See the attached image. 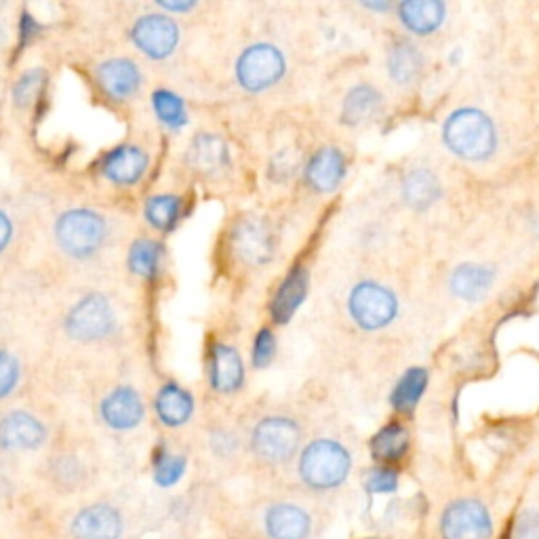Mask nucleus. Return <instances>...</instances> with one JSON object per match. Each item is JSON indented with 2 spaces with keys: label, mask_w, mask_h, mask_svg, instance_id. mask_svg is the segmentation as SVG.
<instances>
[{
  "label": "nucleus",
  "mask_w": 539,
  "mask_h": 539,
  "mask_svg": "<svg viewBox=\"0 0 539 539\" xmlns=\"http://www.w3.org/2000/svg\"><path fill=\"white\" fill-rule=\"evenodd\" d=\"M156 415L169 428L184 426L194 413V398L177 384H167L156 394Z\"/></svg>",
  "instance_id": "obj_19"
},
{
  "label": "nucleus",
  "mask_w": 539,
  "mask_h": 539,
  "mask_svg": "<svg viewBox=\"0 0 539 539\" xmlns=\"http://www.w3.org/2000/svg\"><path fill=\"white\" fill-rule=\"evenodd\" d=\"M493 283V274L485 266H474L466 264L459 266L453 276H451V289L455 295L462 299H468V302H474V299L483 297Z\"/></svg>",
  "instance_id": "obj_24"
},
{
  "label": "nucleus",
  "mask_w": 539,
  "mask_h": 539,
  "mask_svg": "<svg viewBox=\"0 0 539 539\" xmlns=\"http://www.w3.org/2000/svg\"><path fill=\"white\" fill-rule=\"evenodd\" d=\"M302 441V430L289 417H266L253 430L251 445L259 459L268 464H283L291 459Z\"/></svg>",
  "instance_id": "obj_4"
},
{
  "label": "nucleus",
  "mask_w": 539,
  "mask_h": 539,
  "mask_svg": "<svg viewBox=\"0 0 539 539\" xmlns=\"http://www.w3.org/2000/svg\"><path fill=\"white\" fill-rule=\"evenodd\" d=\"M158 5H161L167 11H173V13H184V11H190V9L196 7L194 0H177V3H175V0H161Z\"/></svg>",
  "instance_id": "obj_39"
},
{
  "label": "nucleus",
  "mask_w": 539,
  "mask_h": 539,
  "mask_svg": "<svg viewBox=\"0 0 539 539\" xmlns=\"http://www.w3.org/2000/svg\"><path fill=\"white\" fill-rule=\"evenodd\" d=\"M97 83L114 99H129L142 85V72L127 57H114L97 68Z\"/></svg>",
  "instance_id": "obj_14"
},
{
  "label": "nucleus",
  "mask_w": 539,
  "mask_h": 539,
  "mask_svg": "<svg viewBox=\"0 0 539 539\" xmlns=\"http://www.w3.org/2000/svg\"><path fill=\"white\" fill-rule=\"evenodd\" d=\"M45 87V72L41 68H32L28 72H24L22 76H19V81L15 83L13 87V99L17 106H30L34 99L41 95Z\"/></svg>",
  "instance_id": "obj_32"
},
{
  "label": "nucleus",
  "mask_w": 539,
  "mask_h": 539,
  "mask_svg": "<svg viewBox=\"0 0 539 539\" xmlns=\"http://www.w3.org/2000/svg\"><path fill=\"white\" fill-rule=\"evenodd\" d=\"M350 314L363 329H382L396 314V299L382 285L361 283L350 293Z\"/></svg>",
  "instance_id": "obj_7"
},
{
  "label": "nucleus",
  "mask_w": 539,
  "mask_h": 539,
  "mask_svg": "<svg viewBox=\"0 0 539 539\" xmlns=\"http://www.w3.org/2000/svg\"><path fill=\"white\" fill-rule=\"evenodd\" d=\"M148 156L137 146H121L112 150L104 161V175L118 186H133L144 177Z\"/></svg>",
  "instance_id": "obj_17"
},
{
  "label": "nucleus",
  "mask_w": 539,
  "mask_h": 539,
  "mask_svg": "<svg viewBox=\"0 0 539 539\" xmlns=\"http://www.w3.org/2000/svg\"><path fill=\"white\" fill-rule=\"evenodd\" d=\"M346 173V161L339 150L323 148L318 150L306 167V182L316 192H331L339 186Z\"/></svg>",
  "instance_id": "obj_18"
},
{
  "label": "nucleus",
  "mask_w": 539,
  "mask_h": 539,
  "mask_svg": "<svg viewBox=\"0 0 539 539\" xmlns=\"http://www.w3.org/2000/svg\"><path fill=\"white\" fill-rule=\"evenodd\" d=\"M184 472H186V459L184 457L171 455V453H161V457L156 459L154 478H156L158 485L171 487L184 476Z\"/></svg>",
  "instance_id": "obj_33"
},
{
  "label": "nucleus",
  "mask_w": 539,
  "mask_h": 539,
  "mask_svg": "<svg viewBox=\"0 0 539 539\" xmlns=\"http://www.w3.org/2000/svg\"><path fill=\"white\" fill-rule=\"evenodd\" d=\"M308 293V274L306 270L297 268L293 270L283 285L278 287L274 299H272V316L276 323H287L289 318L297 312V308L302 306Z\"/></svg>",
  "instance_id": "obj_21"
},
{
  "label": "nucleus",
  "mask_w": 539,
  "mask_h": 539,
  "mask_svg": "<svg viewBox=\"0 0 539 539\" xmlns=\"http://www.w3.org/2000/svg\"><path fill=\"white\" fill-rule=\"evenodd\" d=\"M422 66H424L422 53H419L417 47L407 43V41L396 43L388 53L390 74H392L394 81L403 83V85L413 83L415 78L419 76V72H422Z\"/></svg>",
  "instance_id": "obj_26"
},
{
  "label": "nucleus",
  "mask_w": 539,
  "mask_h": 539,
  "mask_svg": "<svg viewBox=\"0 0 539 539\" xmlns=\"http://www.w3.org/2000/svg\"><path fill=\"white\" fill-rule=\"evenodd\" d=\"M407 447H409V434L403 426H398V424L379 430L371 441L373 455L377 459H382V462H394V459H401L407 453Z\"/></svg>",
  "instance_id": "obj_27"
},
{
  "label": "nucleus",
  "mask_w": 539,
  "mask_h": 539,
  "mask_svg": "<svg viewBox=\"0 0 539 539\" xmlns=\"http://www.w3.org/2000/svg\"><path fill=\"white\" fill-rule=\"evenodd\" d=\"M379 108H382V95L369 85H358L344 99L342 118L348 125H361L375 118Z\"/></svg>",
  "instance_id": "obj_23"
},
{
  "label": "nucleus",
  "mask_w": 539,
  "mask_h": 539,
  "mask_svg": "<svg viewBox=\"0 0 539 539\" xmlns=\"http://www.w3.org/2000/svg\"><path fill=\"white\" fill-rule=\"evenodd\" d=\"M438 194H441V184L428 169H415L405 177L403 196L407 205L415 209H428Z\"/></svg>",
  "instance_id": "obj_25"
},
{
  "label": "nucleus",
  "mask_w": 539,
  "mask_h": 539,
  "mask_svg": "<svg viewBox=\"0 0 539 539\" xmlns=\"http://www.w3.org/2000/svg\"><path fill=\"white\" fill-rule=\"evenodd\" d=\"M234 253L249 266H264L274 253V238L266 222L247 219L234 230Z\"/></svg>",
  "instance_id": "obj_10"
},
{
  "label": "nucleus",
  "mask_w": 539,
  "mask_h": 539,
  "mask_svg": "<svg viewBox=\"0 0 539 539\" xmlns=\"http://www.w3.org/2000/svg\"><path fill=\"white\" fill-rule=\"evenodd\" d=\"M179 211H182V201L173 194L152 196L144 209L148 224L156 230H171L177 224Z\"/></svg>",
  "instance_id": "obj_29"
},
{
  "label": "nucleus",
  "mask_w": 539,
  "mask_h": 539,
  "mask_svg": "<svg viewBox=\"0 0 539 539\" xmlns=\"http://www.w3.org/2000/svg\"><path fill=\"white\" fill-rule=\"evenodd\" d=\"M445 7L436 0H407L401 5L403 24L419 34H428L443 24Z\"/></svg>",
  "instance_id": "obj_22"
},
{
  "label": "nucleus",
  "mask_w": 539,
  "mask_h": 539,
  "mask_svg": "<svg viewBox=\"0 0 539 539\" xmlns=\"http://www.w3.org/2000/svg\"><path fill=\"white\" fill-rule=\"evenodd\" d=\"M424 388H426V371L424 369L407 371V375L401 379V384L394 390L392 396L394 407L398 411H411L417 405L419 396L424 394Z\"/></svg>",
  "instance_id": "obj_31"
},
{
  "label": "nucleus",
  "mask_w": 539,
  "mask_h": 539,
  "mask_svg": "<svg viewBox=\"0 0 539 539\" xmlns=\"http://www.w3.org/2000/svg\"><path fill=\"white\" fill-rule=\"evenodd\" d=\"M398 485V476L394 470L390 468H379V470H373L369 476H367V489L371 493H392Z\"/></svg>",
  "instance_id": "obj_36"
},
{
  "label": "nucleus",
  "mask_w": 539,
  "mask_h": 539,
  "mask_svg": "<svg viewBox=\"0 0 539 539\" xmlns=\"http://www.w3.org/2000/svg\"><path fill=\"white\" fill-rule=\"evenodd\" d=\"M230 163L228 144L219 135L201 133L196 135L188 148V165L203 175H215L224 171Z\"/></svg>",
  "instance_id": "obj_16"
},
{
  "label": "nucleus",
  "mask_w": 539,
  "mask_h": 539,
  "mask_svg": "<svg viewBox=\"0 0 539 539\" xmlns=\"http://www.w3.org/2000/svg\"><path fill=\"white\" fill-rule=\"evenodd\" d=\"M154 104V112L156 116L161 118V123H165L171 129H179L188 123V114H186V106L182 99H179L175 93L171 91H156L152 97Z\"/></svg>",
  "instance_id": "obj_30"
},
{
  "label": "nucleus",
  "mask_w": 539,
  "mask_h": 539,
  "mask_svg": "<svg viewBox=\"0 0 539 539\" xmlns=\"http://www.w3.org/2000/svg\"><path fill=\"white\" fill-rule=\"evenodd\" d=\"M106 222L89 209H72L59 215L55 224L57 245L76 259L95 255L106 243Z\"/></svg>",
  "instance_id": "obj_2"
},
{
  "label": "nucleus",
  "mask_w": 539,
  "mask_h": 539,
  "mask_svg": "<svg viewBox=\"0 0 539 539\" xmlns=\"http://www.w3.org/2000/svg\"><path fill=\"white\" fill-rule=\"evenodd\" d=\"M493 531L487 508L476 499H459L451 504L441 521L445 539H489Z\"/></svg>",
  "instance_id": "obj_8"
},
{
  "label": "nucleus",
  "mask_w": 539,
  "mask_h": 539,
  "mask_svg": "<svg viewBox=\"0 0 539 539\" xmlns=\"http://www.w3.org/2000/svg\"><path fill=\"white\" fill-rule=\"evenodd\" d=\"M506 539H508V537H506Z\"/></svg>",
  "instance_id": "obj_40"
},
{
  "label": "nucleus",
  "mask_w": 539,
  "mask_h": 539,
  "mask_svg": "<svg viewBox=\"0 0 539 539\" xmlns=\"http://www.w3.org/2000/svg\"><path fill=\"white\" fill-rule=\"evenodd\" d=\"M447 146L468 161H481L495 148V129L489 118L472 108L457 110L445 125Z\"/></svg>",
  "instance_id": "obj_1"
},
{
  "label": "nucleus",
  "mask_w": 539,
  "mask_h": 539,
  "mask_svg": "<svg viewBox=\"0 0 539 539\" xmlns=\"http://www.w3.org/2000/svg\"><path fill=\"white\" fill-rule=\"evenodd\" d=\"M161 259H163V249L156 241L150 238H142L137 241L131 251H129V268L142 278H152L161 270Z\"/></svg>",
  "instance_id": "obj_28"
},
{
  "label": "nucleus",
  "mask_w": 539,
  "mask_h": 539,
  "mask_svg": "<svg viewBox=\"0 0 539 539\" xmlns=\"http://www.w3.org/2000/svg\"><path fill=\"white\" fill-rule=\"evenodd\" d=\"M121 531V514L106 504L85 508L72 523L74 539H121Z\"/></svg>",
  "instance_id": "obj_13"
},
{
  "label": "nucleus",
  "mask_w": 539,
  "mask_h": 539,
  "mask_svg": "<svg viewBox=\"0 0 539 539\" xmlns=\"http://www.w3.org/2000/svg\"><path fill=\"white\" fill-rule=\"evenodd\" d=\"M518 535H521V539H539V514H527L521 518Z\"/></svg>",
  "instance_id": "obj_37"
},
{
  "label": "nucleus",
  "mask_w": 539,
  "mask_h": 539,
  "mask_svg": "<svg viewBox=\"0 0 539 539\" xmlns=\"http://www.w3.org/2000/svg\"><path fill=\"white\" fill-rule=\"evenodd\" d=\"M66 329L78 342H97L112 333L114 310L104 295L91 293L70 310Z\"/></svg>",
  "instance_id": "obj_6"
},
{
  "label": "nucleus",
  "mask_w": 539,
  "mask_h": 539,
  "mask_svg": "<svg viewBox=\"0 0 539 539\" xmlns=\"http://www.w3.org/2000/svg\"><path fill=\"white\" fill-rule=\"evenodd\" d=\"M274 352H276L274 333L270 329H262V331L257 333L255 344H253V365L257 369L268 367L272 363Z\"/></svg>",
  "instance_id": "obj_34"
},
{
  "label": "nucleus",
  "mask_w": 539,
  "mask_h": 539,
  "mask_svg": "<svg viewBox=\"0 0 539 539\" xmlns=\"http://www.w3.org/2000/svg\"><path fill=\"white\" fill-rule=\"evenodd\" d=\"M11 236H13L11 219L7 217V213L0 211V251H5V247L11 243Z\"/></svg>",
  "instance_id": "obj_38"
},
{
  "label": "nucleus",
  "mask_w": 539,
  "mask_h": 539,
  "mask_svg": "<svg viewBox=\"0 0 539 539\" xmlns=\"http://www.w3.org/2000/svg\"><path fill=\"white\" fill-rule=\"evenodd\" d=\"M17 382H19V363L15 361L13 354L0 350V398L11 394Z\"/></svg>",
  "instance_id": "obj_35"
},
{
  "label": "nucleus",
  "mask_w": 539,
  "mask_h": 539,
  "mask_svg": "<svg viewBox=\"0 0 539 539\" xmlns=\"http://www.w3.org/2000/svg\"><path fill=\"white\" fill-rule=\"evenodd\" d=\"M350 455L335 441H314L299 459V474L314 489H333L346 481Z\"/></svg>",
  "instance_id": "obj_3"
},
{
  "label": "nucleus",
  "mask_w": 539,
  "mask_h": 539,
  "mask_svg": "<svg viewBox=\"0 0 539 539\" xmlns=\"http://www.w3.org/2000/svg\"><path fill=\"white\" fill-rule=\"evenodd\" d=\"M285 74V57L274 45H251L236 64V78L243 89L259 93L281 81Z\"/></svg>",
  "instance_id": "obj_5"
},
{
  "label": "nucleus",
  "mask_w": 539,
  "mask_h": 539,
  "mask_svg": "<svg viewBox=\"0 0 539 539\" xmlns=\"http://www.w3.org/2000/svg\"><path fill=\"white\" fill-rule=\"evenodd\" d=\"M266 529L272 539H306L310 531L308 514L291 504H278L266 516Z\"/></svg>",
  "instance_id": "obj_20"
},
{
  "label": "nucleus",
  "mask_w": 539,
  "mask_h": 539,
  "mask_svg": "<svg viewBox=\"0 0 539 539\" xmlns=\"http://www.w3.org/2000/svg\"><path fill=\"white\" fill-rule=\"evenodd\" d=\"M209 379L213 390L222 394H232L245 382V367L243 358L236 348L228 344H217L211 352V371Z\"/></svg>",
  "instance_id": "obj_15"
},
{
  "label": "nucleus",
  "mask_w": 539,
  "mask_h": 539,
  "mask_svg": "<svg viewBox=\"0 0 539 539\" xmlns=\"http://www.w3.org/2000/svg\"><path fill=\"white\" fill-rule=\"evenodd\" d=\"M47 430L38 419L26 411L9 413L0 422V447L9 451L36 449L45 443Z\"/></svg>",
  "instance_id": "obj_11"
},
{
  "label": "nucleus",
  "mask_w": 539,
  "mask_h": 539,
  "mask_svg": "<svg viewBox=\"0 0 539 539\" xmlns=\"http://www.w3.org/2000/svg\"><path fill=\"white\" fill-rule=\"evenodd\" d=\"M133 43L152 59L169 57L179 43V28L169 15L150 13L139 17L131 30Z\"/></svg>",
  "instance_id": "obj_9"
},
{
  "label": "nucleus",
  "mask_w": 539,
  "mask_h": 539,
  "mask_svg": "<svg viewBox=\"0 0 539 539\" xmlns=\"http://www.w3.org/2000/svg\"><path fill=\"white\" fill-rule=\"evenodd\" d=\"M104 422L114 430H131L144 419L142 396L131 386L114 388L102 403Z\"/></svg>",
  "instance_id": "obj_12"
}]
</instances>
